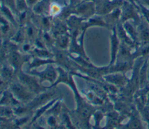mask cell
Instances as JSON below:
<instances>
[{"mask_svg":"<svg viewBox=\"0 0 149 129\" xmlns=\"http://www.w3.org/2000/svg\"><path fill=\"white\" fill-rule=\"evenodd\" d=\"M13 91L17 94L18 95H19L20 96H22L23 98H26L27 94L25 92V91L23 89V88L19 85H15L13 87Z\"/></svg>","mask_w":149,"mask_h":129,"instance_id":"6da1fadb","label":"cell"}]
</instances>
